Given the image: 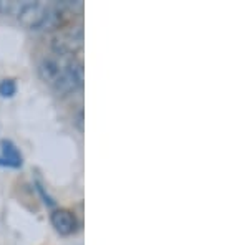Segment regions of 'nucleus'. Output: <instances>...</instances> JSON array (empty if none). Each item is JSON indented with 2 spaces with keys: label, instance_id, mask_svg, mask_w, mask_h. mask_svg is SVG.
Wrapping results in <instances>:
<instances>
[{
  "label": "nucleus",
  "instance_id": "obj_3",
  "mask_svg": "<svg viewBox=\"0 0 249 245\" xmlns=\"http://www.w3.org/2000/svg\"><path fill=\"white\" fill-rule=\"evenodd\" d=\"M50 222L60 235L75 234V232H77V227H78L77 217L73 215L71 211H68V209H57V211L52 212Z\"/></svg>",
  "mask_w": 249,
  "mask_h": 245
},
{
  "label": "nucleus",
  "instance_id": "obj_6",
  "mask_svg": "<svg viewBox=\"0 0 249 245\" xmlns=\"http://www.w3.org/2000/svg\"><path fill=\"white\" fill-rule=\"evenodd\" d=\"M25 5L23 2H15V0H0V14L9 15V17H17L18 12L22 10V7Z\"/></svg>",
  "mask_w": 249,
  "mask_h": 245
},
{
  "label": "nucleus",
  "instance_id": "obj_1",
  "mask_svg": "<svg viewBox=\"0 0 249 245\" xmlns=\"http://www.w3.org/2000/svg\"><path fill=\"white\" fill-rule=\"evenodd\" d=\"M83 82V63L78 60H70L65 70L60 73L57 82L52 85L53 91L58 96H67L71 95L82 86Z\"/></svg>",
  "mask_w": 249,
  "mask_h": 245
},
{
  "label": "nucleus",
  "instance_id": "obj_2",
  "mask_svg": "<svg viewBox=\"0 0 249 245\" xmlns=\"http://www.w3.org/2000/svg\"><path fill=\"white\" fill-rule=\"evenodd\" d=\"M47 14V7H43L38 2H32V0H25V5L18 12L17 20L23 27L30 30H38L42 25L43 18Z\"/></svg>",
  "mask_w": 249,
  "mask_h": 245
},
{
  "label": "nucleus",
  "instance_id": "obj_4",
  "mask_svg": "<svg viewBox=\"0 0 249 245\" xmlns=\"http://www.w3.org/2000/svg\"><path fill=\"white\" fill-rule=\"evenodd\" d=\"M68 65V63H67ZM67 65H63V63L57 62V60L53 58H43L42 62L38 63V76L42 82L48 83V85H53L55 82H57V78L60 76L63 70L67 68Z\"/></svg>",
  "mask_w": 249,
  "mask_h": 245
},
{
  "label": "nucleus",
  "instance_id": "obj_8",
  "mask_svg": "<svg viewBox=\"0 0 249 245\" xmlns=\"http://www.w3.org/2000/svg\"><path fill=\"white\" fill-rule=\"evenodd\" d=\"M73 126L82 132L83 131V111H78L77 114L73 116Z\"/></svg>",
  "mask_w": 249,
  "mask_h": 245
},
{
  "label": "nucleus",
  "instance_id": "obj_7",
  "mask_svg": "<svg viewBox=\"0 0 249 245\" xmlns=\"http://www.w3.org/2000/svg\"><path fill=\"white\" fill-rule=\"evenodd\" d=\"M17 91V85L12 78H7V80H2L0 82V96L3 98H12Z\"/></svg>",
  "mask_w": 249,
  "mask_h": 245
},
{
  "label": "nucleus",
  "instance_id": "obj_5",
  "mask_svg": "<svg viewBox=\"0 0 249 245\" xmlns=\"http://www.w3.org/2000/svg\"><path fill=\"white\" fill-rule=\"evenodd\" d=\"M0 149H2V158H0V164L10 167H20L22 166V154L15 147V144L9 141V139H3L0 143Z\"/></svg>",
  "mask_w": 249,
  "mask_h": 245
}]
</instances>
